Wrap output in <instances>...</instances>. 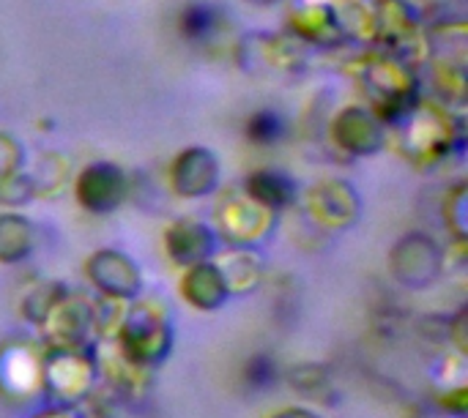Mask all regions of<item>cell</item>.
<instances>
[{"instance_id":"5","label":"cell","mask_w":468,"mask_h":418,"mask_svg":"<svg viewBox=\"0 0 468 418\" xmlns=\"http://www.w3.org/2000/svg\"><path fill=\"white\" fill-rule=\"evenodd\" d=\"M219 164L206 148H186L176 156L170 167V183L181 197H203L217 189Z\"/></svg>"},{"instance_id":"12","label":"cell","mask_w":468,"mask_h":418,"mask_svg":"<svg viewBox=\"0 0 468 418\" xmlns=\"http://www.w3.org/2000/svg\"><path fill=\"white\" fill-rule=\"evenodd\" d=\"M219 11L208 3H189L181 14H178V30L186 41L192 44H203L208 41L217 27H219Z\"/></svg>"},{"instance_id":"13","label":"cell","mask_w":468,"mask_h":418,"mask_svg":"<svg viewBox=\"0 0 468 418\" xmlns=\"http://www.w3.org/2000/svg\"><path fill=\"white\" fill-rule=\"evenodd\" d=\"M30 252V225L19 216H0V260L14 263Z\"/></svg>"},{"instance_id":"11","label":"cell","mask_w":468,"mask_h":418,"mask_svg":"<svg viewBox=\"0 0 468 418\" xmlns=\"http://www.w3.org/2000/svg\"><path fill=\"white\" fill-rule=\"evenodd\" d=\"M244 134L252 145H261V148H271V145H280L288 134V120L280 110H258L247 118L244 123Z\"/></svg>"},{"instance_id":"14","label":"cell","mask_w":468,"mask_h":418,"mask_svg":"<svg viewBox=\"0 0 468 418\" xmlns=\"http://www.w3.org/2000/svg\"><path fill=\"white\" fill-rule=\"evenodd\" d=\"M33 192H36L33 178L30 175H22L19 170L0 178V203L3 205H22L25 200L33 197Z\"/></svg>"},{"instance_id":"10","label":"cell","mask_w":468,"mask_h":418,"mask_svg":"<svg viewBox=\"0 0 468 418\" xmlns=\"http://www.w3.org/2000/svg\"><path fill=\"white\" fill-rule=\"evenodd\" d=\"M184 287H186L189 298H192L197 307H203V309L219 307L222 298L228 296V285H225L222 274H219L217 268H211V266H195V268L189 271Z\"/></svg>"},{"instance_id":"1","label":"cell","mask_w":468,"mask_h":418,"mask_svg":"<svg viewBox=\"0 0 468 418\" xmlns=\"http://www.w3.org/2000/svg\"><path fill=\"white\" fill-rule=\"evenodd\" d=\"M362 88L376 107L373 112L384 123H398L420 101V82L409 60L392 52H378L365 60Z\"/></svg>"},{"instance_id":"9","label":"cell","mask_w":468,"mask_h":418,"mask_svg":"<svg viewBox=\"0 0 468 418\" xmlns=\"http://www.w3.org/2000/svg\"><path fill=\"white\" fill-rule=\"evenodd\" d=\"M167 252L178 263H200L211 252V233L197 222H178L167 233Z\"/></svg>"},{"instance_id":"3","label":"cell","mask_w":468,"mask_h":418,"mask_svg":"<svg viewBox=\"0 0 468 418\" xmlns=\"http://www.w3.org/2000/svg\"><path fill=\"white\" fill-rule=\"evenodd\" d=\"M126 194V175L110 162H93L77 175V197L93 214H107L121 205Z\"/></svg>"},{"instance_id":"8","label":"cell","mask_w":468,"mask_h":418,"mask_svg":"<svg viewBox=\"0 0 468 418\" xmlns=\"http://www.w3.org/2000/svg\"><path fill=\"white\" fill-rule=\"evenodd\" d=\"M247 197L269 211H277V208H285L293 203L296 183L285 172L263 167V170H255L247 175Z\"/></svg>"},{"instance_id":"15","label":"cell","mask_w":468,"mask_h":418,"mask_svg":"<svg viewBox=\"0 0 468 418\" xmlns=\"http://www.w3.org/2000/svg\"><path fill=\"white\" fill-rule=\"evenodd\" d=\"M19 164H22V145L11 134L0 131V178L16 172Z\"/></svg>"},{"instance_id":"16","label":"cell","mask_w":468,"mask_h":418,"mask_svg":"<svg viewBox=\"0 0 468 418\" xmlns=\"http://www.w3.org/2000/svg\"><path fill=\"white\" fill-rule=\"evenodd\" d=\"M247 3H255V5H269V3H277V0H247Z\"/></svg>"},{"instance_id":"4","label":"cell","mask_w":468,"mask_h":418,"mask_svg":"<svg viewBox=\"0 0 468 418\" xmlns=\"http://www.w3.org/2000/svg\"><path fill=\"white\" fill-rule=\"evenodd\" d=\"M335 142L351 156H370L384 148V120L362 107H346L332 126Z\"/></svg>"},{"instance_id":"7","label":"cell","mask_w":468,"mask_h":418,"mask_svg":"<svg viewBox=\"0 0 468 418\" xmlns=\"http://www.w3.org/2000/svg\"><path fill=\"white\" fill-rule=\"evenodd\" d=\"M88 268H90V279L110 296H134L140 287L137 268L129 263V257L118 252H99Z\"/></svg>"},{"instance_id":"6","label":"cell","mask_w":468,"mask_h":418,"mask_svg":"<svg viewBox=\"0 0 468 418\" xmlns=\"http://www.w3.org/2000/svg\"><path fill=\"white\" fill-rule=\"evenodd\" d=\"M392 266L400 282L428 285L441 271V252L428 235H409L398 244L392 255Z\"/></svg>"},{"instance_id":"2","label":"cell","mask_w":468,"mask_h":418,"mask_svg":"<svg viewBox=\"0 0 468 418\" xmlns=\"http://www.w3.org/2000/svg\"><path fill=\"white\" fill-rule=\"evenodd\" d=\"M398 126L403 129L400 148L414 162H439V159L450 156L452 148H458L463 142V134L455 129L450 115L436 104L417 101L398 120Z\"/></svg>"}]
</instances>
